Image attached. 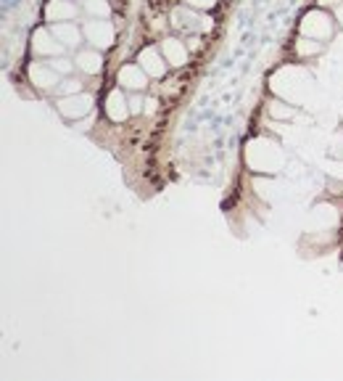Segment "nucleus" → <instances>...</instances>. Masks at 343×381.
Instances as JSON below:
<instances>
[{"mask_svg": "<svg viewBox=\"0 0 343 381\" xmlns=\"http://www.w3.org/2000/svg\"><path fill=\"white\" fill-rule=\"evenodd\" d=\"M32 53L42 56V59H53V56H63L66 45L56 40V35L51 32V27H40L32 35Z\"/></svg>", "mask_w": 343, "mask_h": 381, "instance_id": "nucleus-7", "label": "nucleus"}, {"mask_svg": "<svg viewBox=\"0 0 343 381\" xmlns=\"http://www.w3.org/2000/svg\"><path fill=\"white\" fill-rule=\"evenodd\" d=\"M82 8L90 19H108L111 16L108 0H82Z\"/></svg>", "mask_w": 343, "mask_h": 381, "instance_id": "nucleus-16", "label": "nucleus"}, {"mask_svg": "<svg viewBox=\"0 0 343 381\" xmlns=\"http://www.w3.org/2000/svg\"><path fill=\"white\" fill-rule=\"evenodd\" d=\"M137 64L146 69V74L151 80H161V77L167 74V66H169L167 59H164V53H161V48H156V45L143 48L140 56H137Z\"/></svg>", "mask_w": 343, "mask_h": 381, "instance_id": "nucleus-9", "label": "nucleus"}, {"mask_svg": "<svg viewBox=\"0 0 343 381\" xmlns=\"http://www.w3.org/2000/svg\"><path fill=\"white\" fill-rule=\"evenodd\" d=\"M74 64H77V72L87 74V77H98L104 72V53L98 48H82L74 56Z\"/></svg>", "mask_w": 343, "mask_h": 381, "instance_id": "nucleus-10", "label": "nucleus"}, {"mask_svg": "<svg viewBox=\"0 0 343 381\" xmlns=\"http://www.w3.org/2000/svg\"><path fill=\"white\" fill-rule=\"evenodd\" d=\"M148 77L146 69L140 64H125L119 72H116V85L125 87L127 93H143L148 87Z\"/></svg>", "mask_w": 343, "mask_h": 381, "instance_id": "nucleus-6", "label": "nucleus"}, {"mask_svg": "<svg viewBox=\"0 0 343 381\" xmlns=\"http://www.w3.org/2000/svg\"><path fill=\"white\" fill-rule=\"evenodd\" d=\"M85 90V85H82V80L80 77H63L61 83H58V87H56V93L58 95H74V93H82Z\"/></svg>", "mask_w": 343, "mask_h": 381, "instance_id": "nucleus-17", "label": "nucleus"}, {"mask_svg": "<svg viewBox=\"0 0 343 381\" xmlns=\"http://www.w3.org/2000/svg\"><path fill=\"white\" fill-rule=\"evenodd\" d=\"M333 154H335V157H341L343 159V135H338V138H335V143H333Z\"/></svg>", "mask_w": 343, "mask_h": 381, "instance_id": "nucleus-25", "label": "nucleus"}, {"mask_svg": "<svg viewBox=\"0 0 343 381\" xmlns=\"http://www.w3.org/2000/svg\"><path fill=\"white\" fill-rule=\"evenodd\" d=\"M56 106H58V114L63 116V119H72V122H77V119H85V116L93 114V106H95V98L93 93H74V95H61L58 101H56Z\"/></svg>", "mask_w": 343, "mask_h": 381, "instance_id": "nucleus-4", "label": "nucleus"}, {"mask_svg": "<svg viewBox=\"0 0 343 381\" xmlns=\"http://www.w3.org/2000/svg\"><path fill=\"white\" fill-rule=\"evenodd\" d=\"M246 162H249V167L254 172H267V175H275L277 169L282 167V151L277 143H272V140H254L249 143L246 148Z\"/></svg>", "mask_w": 343, "mask_h": 381, "instance_id": "nucleus-1", "label": "nucleus"}, {"mask_svg": "<svg viewBox=\"0 0 343 381\" xmlns=\"http://www.w3.org/2000/svg\"><path fill=\"white\" fill-rule=\"evenodd\" d=\"M77 13H80V8H77V3H72V0H51L45 6V19L51 21V24H56V21H72L77 19Z\"/></svg>", "mask_w": 343, "mask_h": 381, "instance_id": "nucleus-14", "label": "nucleus"}, {"mask_svg": "<svg viewBox=\"0 0 343 381\" xmlns=\"http://www.w3.org/2000/svg\"><path fill=\"white\" fill-rule=\"evenodd\" d=\"M267 111H270V116H275V119H291V116L296 114L293 104H285V101H270Z\"/></svg>", "mask_w": 343, "mask_h": 381, "instance_id": "nucleus-18", "label": "nucleus"}, {"mask_svg": "<svg viewBox=\"0 0 343 381\" xmlns=\"http://www.w3.org/2000/svg\"><path fill=\"white\" fill-rule=\"evenodd\" d=\"M185 42H187V51H198V48H201V37H198V35H190Z\"/></svg>", "mask_w": 343, "mask_h": 381, "instance_id": "nucleus-24", "label": "nucleus"}, {"mask_svg": "<svg viewBox=\"0 0 343 381\" xmlns=\"http://www.w3.org/2000/svg\"><path fill=\"white\" fill-rule=\"evenodd\" d=\"M30 83L35 85V90H56L61 83V74L51 66V61H32L30 69Z\"/></svg>", "mask_w": 343, "mask_h": 381, "instance_id": "nucleus-8", "label": "nucleus"}, {"mask_svg": "<svg viewBox=\"0 0 343 381\" xmlns=\"http://www.w3.org/2000/svg\"><path fill=\"white\" fill-rule=\"evenodd\" d=\"M320 3V8H330V11H335L338 6H343V0H317Z\"/></svg>", "mask_w": 343, "mask_h": 381, "instance_id": "nucleus-23", "label": "nucleus"}, {"mask_svg": "<svg viewBox=\"0 0 343 381\" xmlns=\"http://www.w3.org/2000/svg\"><path fill=\"white\" fill-rule=\"evenodd\" d=\"M301 35L312 37V40H330L335 35V16H330L325 8H314L309 13H304L301 19Z\"/></svg>", "mask_w": 343, "mask_h": 381, "instance_id": "nucleus-3", "label": "nucleus"}, {"mask_svg": "<svg viewBox=\"0 0 343 381\" xmlns=\"http://www.w3.org/2000/svg\"><path fill=\"white\" fill-rule=\"evenodd\" d=\"M161 53H164V59H167L169 66H175V69H180V66H185L187 64V42L177 40V37H164L161 40Z\"/></svg>", "mask_w": 343, "mask_h": 381, "instance_id": "nucleus-12", "label": "nucleus"}, {"mask_svg": "<svg viewBox=\"0 0 343 381\" xmlns=\"http://www.w3.org/2000/svg\"><path fill=\"white\" fill-rule=\"evenodd\" d=\"M335 19H338V21L343 24V6H338V8H335Z\"/></svg>", "mask_w": 343, "mask_h": 381, "instance_id": "nucleus-26", "label": "nucleus"}, {"mask_svg": "<svg viewBox=\"0 0 343 381\" xmlns=\"http://www.w3.org/2000/svg\"><path fill=\"white\" fill-rule=\"evenodd\" d=\"M48 61H51V66L61 74V77H69V74L77 69V64H74L72 59H66V56H53V59H48Z\"/></svg>", "mask_w": 343, "mask_h": 381, "instance_id": "nucleus-19", "label": "nucleus"}, {"mask_svg": "<svg viewBox=\"0 0 343 381\" xmlns=\"http://www.w3.org/2000/svg\"><path fill=\"white\" fill-rule=\"evenodd\" d=\"M51 32L56 35V40L63 42L66 48H77L85 40V32L74 21H56V24H51Z\"/></svg>", "mask_w": 343, "mask_h": 381, "instance_id": "nucleus-13", "label": "nucleus"}, {"mask_svg": "<svg viewBox=\"0 0 343 381\" xmlns=\"http://www.w3.org/2000/svg\"><path fill=\"white\" fill-rule=\"evenodd\" d=\"M185 3L196 11H211L214 6H217V0H185Z\"/></svg>", "mask_w": 343, "mask_h": 381, "instance_id": "nucleus-21", "label": "nucleus"}, {"mask_svg": "<svg viewBox=\"0 0 343 381\" xmlns=\"http://www.w3.org/2000/svg\"><path fill=\"white\" fill-rule=\"evenodd\" d=\"M169 21H172V27H175L177 32H182V35H204V32H211V27H214V19H211V16H206L204 11L190 8L187 3L172 8Z\"/></svg>", "mask_w": 343, "mask_h": 381, "instance_id": "nucleus-2", "label": "nucleus"}, {"mask_svg": "<svg viewBox=\"0 0 343 381\" xmlns=\"http://www.w3.org/2000/svg\"><path fill=\"white\" fill-rule=\"evenodd\" d=\"M85 42H90V48H98V51H106V48H111L116 40V30L111 21L106 19H90L85 21Z\"/></svg>", "mask_w": 343, "mask_h": 381, "instance_id": "nucleus-5", "label": "nucleus"}, {"mask_svg": "<svg viewBox=\"0 0 343 381\" xmlns=\"http://www.w3.org/2000/svg\"><path fill=\"white\" fill-rule=\"evenodd\" d=\"M328 175L343 183V162H341V164H330V167H328Z\"/></svg>", "mask_w": 343, "mask_h": 381, "instance_id": "nucleus-22", "label": "nucleus"}, {"mask_svg": "<svg viewBox=\"0 0 343 381\" xmlns=\"http://www.w3.org/2000/svg\"><path fill=\"white\" fill-rule=\"evenodd\" d=\"M106 114H108V119L111 122H125L127 116L132 114L130 111V98L125 95V87H114L111 93H108V98H106Z\"/></svg>", "mask_w": 343, "mask_h": 381, "instance_id": "nucleus-11", "label": "nucleus"}, {"mask_svg": "<svg viewBox=\"0 0 343 381\" xmlns=\"http://www.w3.org/2000/svg\"><path fill=\"white\" fill-rule=\"evenodd\" d=\"M143 106H146L143 95H140V93L130 95V111H132V114H143Z\"/></svg>", "mask_w": 343, "mask_h": 381, "instance_id": "nucleus-20", "label": "nucleus"}, {"mask_svg": "<svg viewBox=\"0 0 343 381\" xmlns=\"http://www.w3.org/2000/svg\"><path fill=\"white\" fill-rule=\"evenodd\" d=\"M317 53H323V40H312V37H299L296 40V56L299 59H312Z\"/></svg>", "mask_w": 343, "mask_h": 381, "instance_id": "nucleus-15", "label": "nucleus"}]
</instances>
